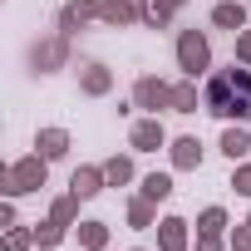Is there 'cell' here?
<instances>
[{"mask_svg":"<svg viewBox=\"0 0 251 251\" xmlns=\"http://www.w3.org/2000/svg\"><path fill=\"white\" fill-rule=\"evenodd\" d=\"M202 108L217 113V118H251V69H217L207 79V94H202Z\"/></svg>","mask_w":251,"mask_h":251,"instance_id":"obj_1","label":"cell"},{"mask_svg":"<svg viewBox=\"0 0 251 251\" xmlns=\"http://www.w3.org/2000/svg\"><path fill=\"white\" fill-rule=\"evenodd\" d=\"M45 173H50V158H45V153H30V158H20V163L5 168V192H10V197L40 192V187H45Z\"/></svg>","mask_w":251,"mask_h":251,"instance_id":"obj_2","label":"cell"},{"mask_svg":"<svg viewBox=\"0 0 251 251\" xmlns=\"http://www.w3.org/2000/svg\"><path fill=\"white\" fill-rule=\"evenodd\" d=\"M177 64H182V74H187V79H197V74L212 64V45H207V35L182 30V35H177Z\"/></svg>","mask_w":251,"mask_h":251,"instance_id":"obj_3","label":"cell"},{"mask_svg":"<svg viewBox=\"0 0 251 251\" xmlns=\"http://www.w3.org/2000/svg\"><path fill=\"white\" fill-rule=\"evenodd\" d=\"M133 103H138V108H153V113H158V108H173V89H168L163 79L143 74V79L133 84Z\"/></svg>","mask_w":251,"mask_h":251,"instance_id":"obj_4","label":"cell"},{"mask_svg":"<svg viewBox=\"0 0 251 251\" xmlns=\"http://www.w3.org/2000/svg\"><path fill=\"white\" fill-rule=\"evenodd\" d=\"M222 226H226V212L222 207H207L202 217H197V251H222Z\"/></svg>","mask_w":251,"mask_h":251,"instance_id":"obj_5","label":"cell"},{"mask_svg":"<svg viewBox=\"0 0 251 251\" xmlns=\"http://www.w3.org/2000/svg\"><path fill=\"white\" fill-rule=\"evenodd\" d=\"M128 143H133V153H158V148L168 143V133H163L158 118H138L133 133H128Z\"/></svg>","mask_w":251,"mask_h":251,"instance_id":"obj_6","label":"cell"},{"mask_svg":"<svg viewBox=\"0 0 251 251\" xmlns=\"http://www.w3.org/2000/svg\"><path fill=\"white\" fill-rule=\"evenodd\" d=\"M89 20H99V0H69V5L59 10V35H74Z\"/></svg>","mask_w":251,"mask_h":251,"instance_id":"obj_7","label":"cell"},{"mask_svg":"<svg viewBox=\"0 0 251 251\" xmlns=\"http://www.w3.org/2000/svg\"><path fill=\"white\" fill-rule=\"evenodd\" d=\"M99 20L103 25H133V20H143V5H133V0H99Z\"/></svg>","mask_w":251,"mask_h":251,"instance_id":"obj_8","label":"cell"},{"mask_svg":"<svg viewBox=\"0 0 251 251\" xmlns=\"http://www.w3.org/2000/svg\"><path fill=\"white\" fill-rule=\"evenodd\" d=\"M103 182H108V177H103V168H79V173L69 177V192H74L79 202H89V197H99V192H103Z\"/></svg>","mask_w":251,"mask_h":251,"instance_id":"obj_9","label":"cell"},{"mask_svg":"<svg viewBox=\"0 0 251 251\" xmlns=\"http://www.w3.org/2000/svg\"><path fill=\"white\" fill-rule=\"evenodd\" d=\"M158 246L163 251H187V222L182 217H163L158 222Z\"/></svg>","mask_w":251,"mask_h":251,"instance_id":"obj_10","label":"cell"},{"mask_svg":"<svg viewBox=\"0 0 251 251\" xmlns=\"http://www.w3.org/2000/svg\"><path fill=\"white\" fill-rule=\"evenodd\" d=\"M212 25H222V30H246V5H241V0H222V5L212 10Z\"/></svg>","mask_w":251,"mask_h":251,"instance_id":"obj_11","label":"cell"},{"mask_svg":"<svg viewBox=\"0 0 251 251\" xmlns=\"http://www.w3.org/2000/svg\"><path fill=\"white\" fill-rule=\"evenodd\" d=\"M79 89L99 99V94H108V89H113V74H108L103 64H84V69H79Z\"/></svg>","mask_w":251,"mask_h":251,"instance_id":"obj_12","label":"cell"},{"mask_svg":"<svg viewBox=\"0 0 251 251\" xmlns=\"http://www.w3.org/2000/svg\"><path fill=\"white\" fill-rule=\"evenodd\" d=\"M35 148L54 163V158H64V153H69V133H64V128H45V133L35 138Z\"/></svg>","mask_w":251,"mask_h":251,"instance_id":"obj_13","label":"cell"},{"mask_svg":"<svg viewBox=\"0 0 251 251\" xmlns=\"http://www.w3.org/2000/svg\"><path fill=\"white\" fill-rule=\"evenodd\" d=\"M202 163V143L197 138H177L173 143V168H197Z\"/></svg>","mask_w":251,"mask_h":251,"instance_id":"obj_14","label":"cell"},{"mask_svg":"<svg viewBox=\"0 0 251 251\" xmlns=\"http://www.w3.org/2000/svg\"><path fill=\"white\" fill-rule=\"evenodd\" d=\"M222 153H226L231 163H236V158H246V153H251V133H241V128H226V133H222Z\"/></svg>","mask_w":251,"mask_h":251,"instance_id":"obj_15","label":"cell"},{"mask_svg":"<svg viewBox=\"0 0 251 251\" xmlns=\"http://www.w3.org/2000/svg\"><path fill=\"white\" fill-rule=\"evenodd\" d=\"M143 197H148V202L173 197V177H168V173H148V177H143Z\"/></svg>","mask_w":251,"mask_h":251,"instance_id":"obj_16","label":"cell"},{"mask_svg":"<svg viewBox=\"0 0 251 251\" xmlns=\"http://www.w3.org/2000/svg\"><path fill=\"white\" fill-rule=\"evenodd\" d=\"M79 246L103 251V246H108V226H103V222H84V226H79Z\"/></svg>","mask_w":251,"mask_h":251,"instance_id":"obj_17","label":"cell"},{"mask_svg":"<svg viewBox=\"0 0 251 251\" xmlns=\"http://www.w3.org/2000/svg\"><path fill=\"white\" fill-rule=\"evenodd\" d=\"M103 177H108L113 187L133 182V158H108V163H103Z\"/></svg>","mask_w":251,"mask_h":251,"instance_id":"obj_18","label":"cell"},{"mask_svg":"<svg viewBox=\"0 0 251 251\" xmlns=\"http://www.w3.org/2000/svg\"><path fill=\"white\" fill-rule=\"evenodd\" d=\"M173 108L177 113H197V84L187 79V84H173Z\"/></svg>","mask_w":251,"mask_h":251,"instance_id":"obj_19","label":"cell"},{"mask_svg":"<svg viewBox=\"0 0 251 251\" xmlns=\"http://www.w3.org/2000/svg\"><path fill=\"white\" fill-rule=\"evenodd\" d=\"M74 212H79V197H74V192H69V197H54L50 222H54V226H69V222H74Z\"/></svg>","mask_w":251,"mask_h":251,"instance_id":"obj_20","label":"cell"},{"mask_svg":"<svg viewBox=\"0 0 251 251\" xmlns=\"http://www.w3.org/2000/svg\"><path fill=\"white\" fill-rule=\"evenodd\" d=\"M143 20H148V25H153V30H163V25H168V20H173V10H168V5H163V0H143Z\"/></svg>","mask_w":251,"mask_h":251,"instance_id":"obj_21","label":"cell"},{"mask_svg":"<svg viewBox=\"0 0 251 251\" xmlns=\"http://www.w3.org/2000/svg\"><path fill=\"white\" fill-rule=\"evenodd\" d=\"M128 222H133V226H153V202H148V197H133V202H128Z\"/></svg>","mask_w":251,"mask_h":251,"instance_id":"obj_22","label":"cell"},{"mask_svg":"<svg viewBox=\"0 0 251 251\" xmlns=\"http://www.w3.org/2000/svg\"><path fill=\"white\" fill-rule=\"evenodd\" d=\"M30 246H40V241H35V231H25V226H10V236H5V251H30Z\"/></svg>","mask_w":251,"mask_h":251,"instance_id":"obj_23","label":"cell"},{"mask_svg":"<svg viewBox=\"0 0 251 251\" xmlns=\"http://www.w3.org/2000/svg\"><path fill=\"white\" fill-rule=\"evenodd\" d=\"M59 236H64V226H54V222H40V226H35V241H40V246H54Z\"/></svg>","mask_w":251,"mask_h":251,"instance_id":"obj_24","label":"cell"},{"mask_svg":"<svg viewBox=\"0 0 251 251\" xmlns=\"http://www.w3.org/2000/svg\"><path fill=\"white\" fill-rule=\"evenodd\" d=\"M35 59H40V69H50V64H59V59H64V45H45Z\"/></svg>","mask_w":251,"mask_h":251,"instance_id":"obj_25","label":"cell"},{"mask_svg":"<svg viewBox=\"0 0 251 251\" xmlns=\"http://www.w3.org/2000/svg\"><path fill=\"white\" fill-rule=\"evenodd\" d=\"M231 251H251V222L231 231Z\"/></svg>","mask_w":251,"mask_h":251,"instance_id":"obj_26","label":"cell"},{"mask_svg":"<svg viewBox=\"0 0 251 251\" xmlns=\"http://www.w3.org/2000/svg\"><path fill=\"white\" fill-rule=\"evenodd\" d=\"M236 59H241V64H251V30H241V35H236Z\"/></svg>","mask_w":251,"mask_h":251,"instance_id":"obj_27","label":"cell"},{"mask_svg":"<svg viewBox=\"0 0 251 251\" xmlns=\"http://www.w3.org/2000/svg\"><path fill=\"white\" fill-rule=\"evenodd\" d=\"M231 187H236V192H246V197H251V168H236V177H231Z\"/></svg>","mask_w":251,"mask_h":251,"instance_id":"obj_28","label":"cell"},{"mask_svg":"<svg viewBox=\"0 0 251 251\" xmlns=\"http://www.w3.org/2000/svg\"><path fill=\"white\" fill-rule=\"evenodd\" d=\"M163 5H168V10H177V5H182V0H163Z\"/></svg>","mask_w":251,"mask_h":251,"instance_id":"obj_29","label":"cell"},{"mask_svg":"<svg viewBox=\"0 0 251 251\" xmlns=\"http://www.w3.org/2000/svg\"><path fill=\"white\" fill-rule=\"evenodd\" d=\"M35 251H54V246H35Z\"/></svg>","mask_w":251,"mask_h":251,"instance_id":"obj_30","label":"cell"},{"mask_svg":"<svg viewBox=\"0 0 251 251\" xmlns=\"http://www.w3.org/2000/svg\"><path fill=\"white\" fill-rule=\"evenodd\" d=\"M246 222H251V217H246Z\"/></svg>","mask_w":251,"mask_h":251,"instance_id":"obj_31","label":"cell"},{"mask_svg":"<svg viewBox=\"0 0 251 251\" xmlns=\"http://www.w3.org/2000/svg\"><path fill=\"white\" fill-rule=\"evenodd\" d=\"M138 251H143V246H138Z\"/></svg>","mask_w":251,"mask_h":251,"instance_id":"obj_32","label":"cell"}]
</instances>
